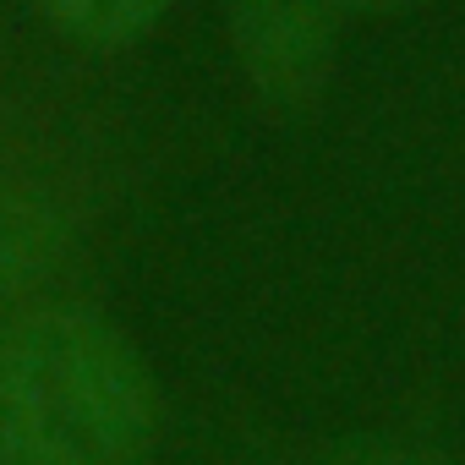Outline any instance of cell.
<instances>
[{
    "label": "cell",
    "instance_id": "1",
    "mask_svg": "<svg viewBox=\"0 0 465 465\" xmlns=\"http://www.w3.org/2000/svg\"><path fill=\"white\" fill-rule=\"evenodd\" d=\"M159 389L143 356L72 307L0 323V465H148Z\"/></svg>",
    "mask_w": 465,
    "mask_h": 465
},
{
    "label": "cell",
    "instance_id": "6",
    "mask_svg": "<svg viewBox=\"0 0 465 465\" xmlns=\"http://www.w3.org/2000/svg\"><path fill=\"white\" fill-rule=\"evenodd\" d=\"M356 465H427V460H411V454H361Z\"/></svg>",
    "mask_w": 465,
    "mask_h": 465
},
{
    "label": "cell",
    "instance_id": "4",
    "mask_svg": "<svg viewBox=\"0 0 465 465\" xmlns=\"http://www.w3.org/2000/svg\"><path fill=\"white\" fill-rule=\"evenodd\" d=\"M34 6L61 39L88 50H121L164 17L170 0H34Z\"/></svg>",
    "mask_w": 465,
    "mask_h": 465
},
{
    "label": "cell",
    "instance_id": "3",
    "mask_svg": "<svg viewBox=\"0 0 465 465\" xmlns=\"http://www.w3.org/2000/svg\"><path fill=\"white\" fill-rule=\"evenodd\" d=\"M72 247L66 213L28 186H0V307L23 302Z\"/></svg>",
    "mask_w": 465,
    "mask_h": 465
},
{
    "label": "cell",
    "instance_id": "5",
    "mask_svg": "<svg viewBox=\"0 0 465 465\" xmlns=\"http://www.w3.org/2000/svg\"><path fill=\"white\" fill-rule=\"evenodd\" d=\"M334 6H340V12H345V6H351V12H405V6H416V0H334Z\"/></svg>",
    "mask_w": 465,
    "mask_h": 465
},
{
    "label": "cell",
    "instance_id": "2",
    "mask_svg": "<svg viewBox=\"0 0 465 465\" xmlns=\"http://www.w3.org/2000/svg\"><path fill=\"white\" fill-rule=\"evenodd\" d=\"M340 39L334 0H236L230 6V45L269 104H312L329 83Z\"/></svg>",
    "mask_w": 465,
    "mask_h": 465
}]
</instances>
